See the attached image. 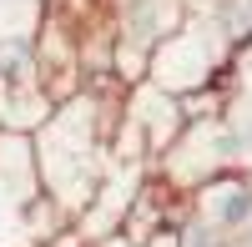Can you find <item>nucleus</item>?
<instances>
[{
    "instance_id": "f257e3e1",
    "label": "nucleus",
    "mask_w": 252,
    "mask_h": 247,
    "mask_svg": "<svg viewBox=\"0 0 252 247\" xmlns=\"http://www.w3.org/2000/svg\"><path fill=\"white\" fill-rule=\"evenodd\" d=\"M222 237H237L252 227V172H217L212 182H202L192 192V212Z\"/></svg>"
}]
</instances>
